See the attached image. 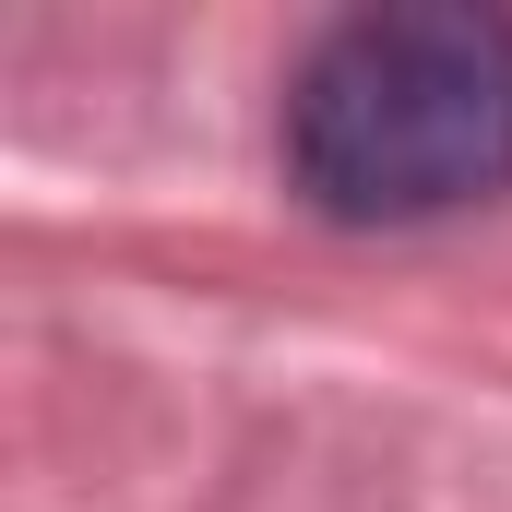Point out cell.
<instances>
[{
    "instance_id": "cell-1",
    "label": "cell",
    "mask_w": 512,
    "mask_h": 512,
    "mask_svg": "<svg viewBox=\"0 0 512 512\" xmlns=\"http://www.w3.org/2000/svg\"><path fill=\"white\" fill-rule=\"evenodd\" d=\"M286 179L334 227H429L512 191V12L393 0L310 36L286 72Z\"/></svg>"
}]
</instances>
